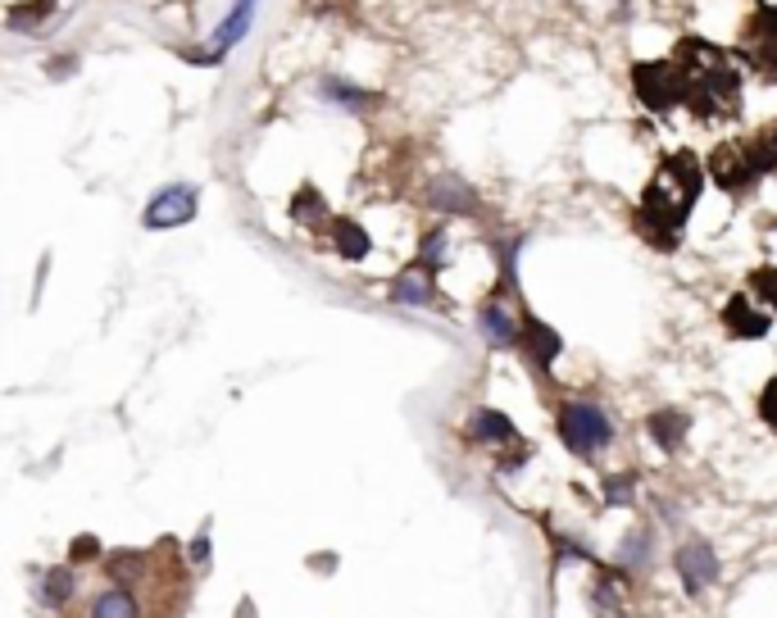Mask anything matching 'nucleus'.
Here are the masks:
<instances>
[{"label":"nucleus","instance_id":"obj_1","mask_svg":"<svg viewBox=\"0 0 777 618\" xmlns=\"http://www.w3.org/2000/svg\"><path fill=\"white\" fill-rule=\"evenodd\" d=\"M705 182H709L705 160L696 150H669L660 160V169L650 173V182L637 196V209H632V228L650 251L673 255L682 245V232H687L692 214L705 196Z\"/></svg>","mask_w":777,"mask_h":618},{"label":"nucleus","instance_id":"obj_2","mask_svg":"<svg viewBox=\"0 0 777 618\" xmlns=\"http://www.w3.org/2000/svg\"><path fill=\"white\" fill-rule=\"evenodd\" d=\"M673 65L682 73V110L696 123H719L736 118L741 96H745V69L732 59L728 46H713L696 33L673 42Z\"/></svg>","mask_w":777,"mask_h":618},{"label":"nucleus","instance_id":"obj_3","mask_svg":"<svg viewBox=\"0 0 777 618\" xmlns=\"http://www.w3.org/2000/svg\"><path fill=\"white\" fill-rule=\"evenodd\" d=\"M555 432L564 450L578 459H596L601 450L614 446V419L601 405H592V400H564L555 410Z\"/></svg>","mask_w":777,"mask_h":618},{"label":"nucleus","instance_id":"obj_4","mask_svg":"<svg viewBox=\"0 0 777 618\" xmlns=\"http://www.w3.org/2000/svg\"><path fill=\"white\" fill-rule=\"evenodd\" d=\"M732 59L745 73H755L759 82H777V5L755 0V10L745 14V23H741Z\"/></svg>","mask_w":777,"mask_h":618},{"label":"nucleus","instance_id":"obj_5","mask_svg":"<svg viewBox=\"0 0 777 618\" xmlns=\"http://www.w3.org/2000/svg\"><path fill=\"white\" fill-rule=\"evenodd\" d=\"M628 82H632L637 105L650 110V114H660V118L682 105V73H677V65H673L669 55L637 59V65L628 69Z\"/></svg>","mask_w":777,"mask_h":618},{"label":"nucleus","instance_id":"obj_6","mask_svg":"<svg viewBox=\"0 0 777 618\" xmlns=\"http://www.w3.org/2000/svg\"><path fill=\"white\" fill-rule=\"evenodd\" d=\"M518 346H523V355H527V364H533V374H550L555 368V359L564 355V332H555L546 319H537L533 309L518 319Z\"/></svg>","mask_w":777,"mask_h":618},{"label":"nucleus","instance_id":"obj_7","mask_svg":"<svg viewBox=\"0 0 777 618\" xmlns=\"http://www.w3.org/2000/svg\"><path fill=\"white\" fill-rule=\"evenodd\" d=\"M719 323H723V332L732 336V342H764V336L773 332V314H768V309H759L745 291H732L723 300Z\"/></svg>","mask_w":777,"mask_h":618},{"label":"nucleus","instance_id":"obj_8","mask_svg":"<svg viewBox=\"0 0 777 618\" xmlns=\"http://www.w3.org/2000/svg\"><path fill=\"white\" fill-rule=\"evenodd\" d=\"M196 219V187H164L141 214V224L150 232H164V228H182Z\"/></svg>","mask_w":777,"mask_h":618},{"label":"nucleus","instance_id":"obj_9","mask_svg":"<svg viewBox=\"0 0 777 618\" xmlns=\"http://www.w3.org/2000/svg\"><path fill=\"white\" fill-rule=\"evenodd\" d=\"M427 205L437 209V214H459V219H469V214H478L482 209V201H478V192L469 187L464 178H455V173H437L427 182Z\"/></svg>","mask_w":777,"mask_h":618},{"label":"nucleus","instance_id":"obj_10","mask_svg":"<svg viewBox=\"0 0 777 618\" xmlns=\"http://www.w3.org/2000/svg\"><path fill=\"white\" fill-rule=\"evenodd\" d=\"M677 577L687 582V592L696 596V592H705V586H713V577H719V554H713V546L709 541H687L677 550Z\"/></svg>","mask_w":777,"mask_h":618},{"label":"nucleus","instance_id":"obj_11","mask_svg":"<svg viewBox=\"0 0 777 618\" xmlns=\"http://www.w3.org/2000/svg\"><path fill=\"white\" fill-rule=\"evenodd\" d=\"M687 432H692V414L687 410H673V405H660L645 414V437L655 442L664 455H677L687 446Z\"/></svg>","mask_w":777,"mask_h":618},{"label":"nucleus","instance_id":"obj_12","mask_svg":"<svg viewBox=\"0 0 777 618\" xmlns=\"http://www.w3.org/2000/svg\"><path fill=\"white\" fill-rule=\"evenodd\" d=\"M464 437H469L473 446H510V442H518V427L510 423V414H501V410H478L473 419H469V427H464Z\"/></svg>","mask_w":777,"mask_h":618},{"label":"nucleus","instance_id":"obj_13","mask_svg":"<svg viewBox=\"0 0 777 618\" xmlns=\"http://www.w3.org/2000/svg\"><path fill=\"white\" fill-rule=\"evenodd\" d=\"M478 332L487 336V346H495V351L518 346V319L510 314L501 300H487V305L478 309Z\"/></svg>","mask_w":777,"mask_h":618},{"label":"nucleus","instance_id":"obj_14","mask_svg":"<svg viewBox=\"0 0 777 618\" xmlns=\"http://www.w3.org/2000/svg\"><path fill=\"white\" fill-rule=\"evenodd\" d=\"M255 5H260V0H232V14L219 23V27H214V33H209V50L214 55H228L245 33H251V23H255Z\"/></svg>","mask_w":777,"mask_h":618},{"label":"nucleus","instance_id":"obj_15","mask_svg":"<svg viewBox=\"0 0 777 618\" xmlns=\"http://www.w3.org/2000/svg\"><path fill=\"white\" fill-rule=\"evenodd\" d=\"M391 300L396 305H432L437 300V283H432V268L427 264H410L396 273L391 283Z\"/></svg>","mask_w":777,"mask_h":618},{"label":"nucleus","instance_id":"obj_16","mask_svg":"<svg viewBox=\"0 0 777 618\" xmlns=\"http://www.w3.org/2000/svg\"><path fill=\"white\" fill-rule=\"evenodd\" d=\"M332 245H336V255L351 260V264L368 260V251H373L364 224H355V219H336V224H332Z\"/></svg>","mask_w":777,"mask_h":618},{"label":"nucleus","instance_id":"obj_17","mask_svg":"<svg viewBox=\"0 0 777 618\" xmlns=\"http://www.w3.org/2000/svg\"><path fill=\"white\" fill-rule=\"evenodd\" d=\"M319 96L332 101V105H341V110H368V105H378V96H373V91H364V87H355V82H346V78H323V82H319Z\"/></svg>","mask_w":777,"mask_h":618},{"label":"nucleus","instance_id":"obj_18","mask_svg":"<svg viewBox=\"0 0 777 618\" xmlns=\"http://www.w3.org/2000/svg\"><path fill=\"white\" fill-rule=\"evenodd\" d=\"M745 291L777 319V264H755L751 273H745Z\"/></svg>","mask_w":777,"mask_h":618},{"label":"nucleus","instance_id":"obj_19","mask_svg":"<svg viewBox=\"0 0 777 618\" xmlns=\"http://www.w3.org/2000/svg\"><path fill=\"white\" fill-rule=\"evenodd\" d=\"M292 224H305V228H323L328 224V205H323L319 187H300L292 196Z\"/></svg>","mask_w":777,"mask_h":618},{"label":"nucleus","instance_id":"obj_20","mask_svg":"<svg viewBox=\"0 0 777 618\" xmlns=\"http://www.w3.org/2000/svg\"><path fill=\"white\" fill-rule=\"evenodd\" d=\"M91 618H141V614H137L133 592H123V586H110V592H101L96 600H91Z\"/></svg>","mask_w":777,"mask_h":618},{"label":"nucleus","instance_id":"obj_21","mask_svg":"<svg viewBox=\"0 0 777 618\" xmlns=\"http://www.w3.org/2000/svg\"><path fill=\"white\" fill-rule=\"evenodd\" d=\"M73 596V573L69 569H50L42 582V605H65Z\"/></svg>","mask_w":777,"mask_h":618},{"label":"nucleus","instance_id":"obj_22","mask_svg":"<svg viewBox=\"0 0 777 618\" xmlns=\"http://www.w3.org/2000/svg\"><path fill=\"white\" fill-rule=\"evenodd\" d=\"M137 573H146V554L141 550H123V554H114L110 560V582H133Z\"/></svg>","mask_w":777,"mask_h":618},{"label":"nucleus","instance_id":"obj_23","mask_svg":"<svg viewBox=\"0 0 777 618\" xmlns=\"http://www.w3.org/2000/svg\"><path fill=\"white\" fill-rule=\"evenodd\" d=\"M442 255H446V228H432V232L423 237V245H419V264H427L432 273H437V268L446 264Z\"/></svg>","mask_w":777,"mask_h":618},{"label":"nucleus","instance_id":"obj_24","mask_svg":"<svg viewBox=\"0 0 777 618\" xmlns=\"http://www.w3.org/2000/svg\"><path fill=\"white\" fill-rule=\"evenodd\" d=\"M755 410H759V419H764V427L777 437V374H768V382L759 387V400H755Z\"/></svg>","mask_w":777,"mask_h":618},{"label":"nucleus","instance_id":"obj_25","mask_svg":"<svg viewBox=\"0 0 777 618\" xmlns=\"http://www.w3.org/2000/svg\"><path fill=\"white\" fill-rule=\"evenodd\" d=\"M637 491V478L632 473H614V478H605V501L609 505H624L628 496Z\"/></svg>","mask_w":777,"mask_h":618},{"label":"nucleus","instance_id":"obj_26","mask_svg":"<svg viewBox=\"0 0 777 618\" xmlns=\"http://www.w3.org/2000/svg\"><path fill=\"white\" fill-rule=\"evenodd\" d=\"M624 564H650V537L645 533L624 541Z\"/></svg>","mask_w":777,"mask_h":618},{"label":"nucleus","instance_id":"obj_27","mask_svg":"<svg viewBox=\"0 0 777 618\" xmlns=\"http://www.w3.org/2000/svg\"><path fill=\"white\" fill-rule=\"evenodd\" d=\"M69 554H73V564H87V560H96V537H78V541L69 546Z\"/></svg>","mask_w":777,"mask_h":618},{"label":"nucleus","instance_id":"obj_28","mask_svg":"<svg viewBox=\"0 0 777 618\" xmlns=\"http://www.w3.org/2000/svg\"><path fill=\"white\" fill-rule=\"evenodd\" d=\"M205 554H209V541L196 537V541H192V560H205Z\"/></svg>","mask_w":777,"mask_h":618},{"label":"nucleus","instance_id":"obj_29","mask_svg":"<svg viewBox=\"0 0 777 618\" xmlns=\"http://www.w3.org/2000/svg\"><path fill=\"white\" fill-rule=\"evenodd\" d=\"M33 5H37V10H42V14L50 19V10H55V0H33Z\"/></svg>","mask_w":777,"mask_h":618},{"label":"nucleus","instance_id":"obj_30","mask_svg":"<svg viewBox=\"0 0 777 618\" xmlns=\"http://www.w3.org/2000/svg\"><path fill=\"white\" fill-rule=\"evenodd\" d=\"M768 128H773V137H777V123H768Z\"/></svg>","mask_w":777,"mask_h":618}]
</instances>
